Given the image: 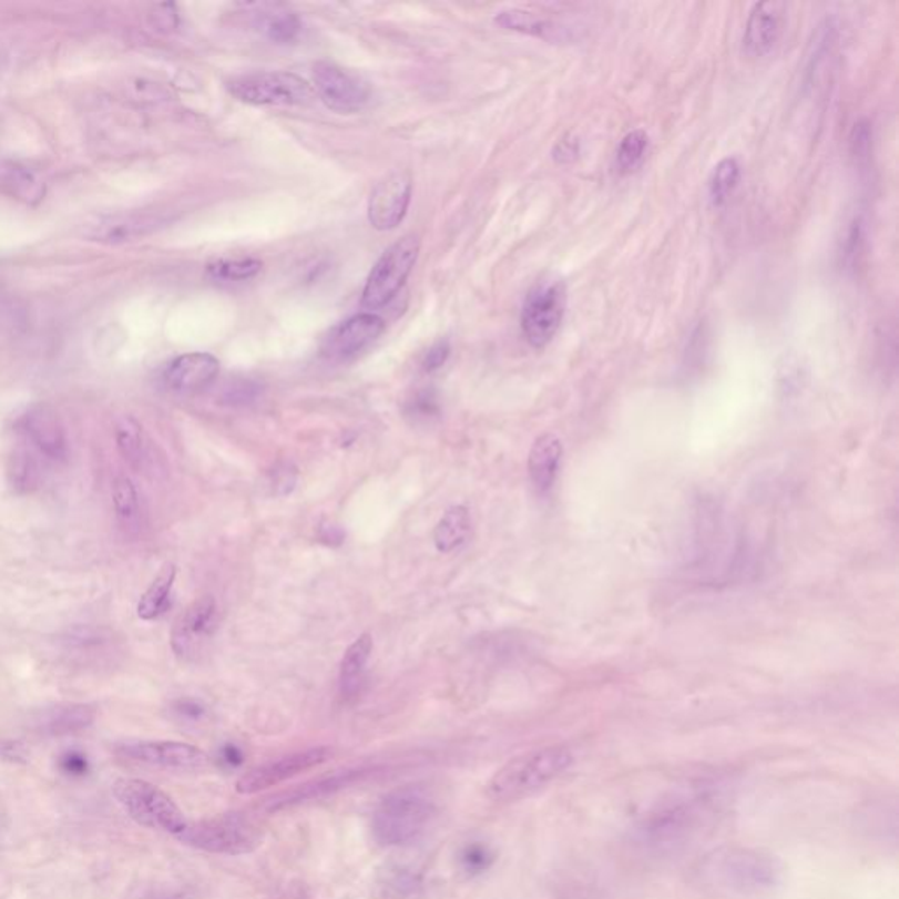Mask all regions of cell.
<instances>
[{"label": "cell", "instance_id": "bcb514c9", "mask_svg": "<svg viewBox=\"0 0 899 899\" xmlns=\"http://www.w3.org/2000/svg\"><path fill=\"white\" fill-rule=\"evenodd\" d=\"M222 760H224V763H227V765L231 766L242 765L243 763L242 750H239V748H237L236 745H227V747H224V750H222Z\"/></svg>", "mask_w": 899, "mask_h": 899}, {"label": "cell", "instance_id": "60d3db41", "mask_svg": "<svg viewBox=\"0 0 899 899\" xmlns=\"http://www.w3.org/2000/svg\"><path fill=\"white\" fill-rule=\"evenodd\" d=\"M448 357H450V343L441 339V341L435 343L423 357V369L427 372L438 371L439 368H443Z\"/></svg>", "mask_w": 899, "mask_h": 899}, {"label": "cell", "instance_id": "3957f363", "mask_svg": "<svg viewBox=\"0 0 899 899\" xmlns=\"http://www.w3.org/2000/svg\"><path fill=\"white\" fill-rule=\"evenodd\" d=\"M573 754L564 745H550L525 752L508 760L486 786L494 803L520 801L549 787L573 765Z\"/></svg>", "mask_w": 899, "mask_h": 899}, {"label": "cell", "instance_id": "7dc6e473", "mask_svg": "<svg viewBox=\"0 0 899 899\" xmlns=\"http://www.w3.org/2000/svg\"><path fill=\"white\" fill-rule=\"evenodd\" d=\"M324 531H326V534H321V540L326 541V543H329V545H333L334 541L341 543L343 532L339 531V528L330 525V528H324Z\"/></svg>", "mask_w": 899, "mask_h": 899}, {"label": "cell", "instance_id": "30bf717a", "mask_svg": "<svg viewBox=\"0 0 899 899\" xmlns=\"http://www.w3.org/2000/svg\"><path fill=\"white\" fill-rule=\"evenodd\" d=\"M17 435L43 459L44 464L60 466L68 462V432L59 413L51 406H30L18 418Z\"/></svg>", "mask_w": 899, "mask_h": 899}, {"label": "cell", "instance_id": "ffe728a7", "mask_svg": "<svg viewBox=\"0 0 899 899\" xmlns=\"http://www.w3.org/2000/svg\"><path fill=\"white\" fill-rule=\"evenodd\" d=\"M95 721V708L81 703H64L39 712L34 729L44 736H68L85 731Z\"/></svg>", "mask_w": 899, "mask_h": 899}, {"label": "cell", "instance_id": "277c9868", "mask_svg": "<svg viewBox=\"0 0 899 899\" xmlns=\"http://www.w3.org/2000/svg\"><path fill=\"white\" fill-rule=\"evenodd\" d=\"M436 799L420 786H406L381 799L372 814V835L385 847L418 840L435 819Z\"/></svg>", "mask_w": 899, "mask_h": 899}, {"label": "cell", "instance_id": "7c38bea8", "mask_svg": "<svg viewBox=\"0 0 899 899\" xmlns=\"http://www.w3.org/2000/svg\"><path fill=\"white\" fill-rule=\"evenodd\" d=\"M313 85L318 98L336 113L351 114L366 108L371 98L368 81L333 62H317L313 68Z\"/></svg>", "mask_w": 899, "mask_h": 899}, {"label": "cell", "instance_id": "d6a6232c", "mask_svg": "<svg viewBox=\"0 0 899 899\" xmlns=\"http://www.w3.org/2000/svg\"><path fill=\"white\" fill-rule=\"evenodd\" d=\"M648 149V135L645 131H633L621 141L616 150V165L624 174L634 173L642 165Z\"/></svg>", "mask_w": 899, "mask_h": 899}, {"label": "cell", "instance_id": "6da1fadb", "mask_svg": "<svg viewBox=\"0 0 899 899\" xmlns=\"http://www.w3.org/2000/svg\"><path fill=\"white\" fill-rule=\"evenodd\" d=\"M723 787L697 781L658 801L637 826L636 838L652 852H673L705 828L723 805Z\"/></svg>", "mask_w": 899, "mask_h": 899}, {"label": "cell", "instance_id": "44dd1931", "mask_svg": "<svg viewBox=\"0 0 899 899\" xmlns=\"http://www.w3.org/2000/svg\"><path fill=\"white\" fill-rule=\"evenodd\" d=\"M43 459L22 441L9 456V483L18 494H30L43 482Z\"/></svg>", "mask_w": 899, "mask_h": 899}, {"label": "cell", "instance_id": "2e32d148", "mask_svg": "<svg viewBox=\"0 0 899 899\" xmlns=\"http://www.w3.org/2000/svg\"><path fill=\"white\" fill-rule=\"evenodd\" d=\"M385 330L384 318L372 313H362L334 327L321 341L320 351L326 359L343 362L354 359L360 351L380 338Z\"/></svg>", "mask_w": 899, "mask_h": 899}, {"label": "cell", "instance_id": "4316f807", "mask_svg": "<svg viewBox=\"0 0 899 899\" xmlns=\"http://www.w3.org/2000/svg\"><path fill=\"white\" fill-rule=\"evenodd\" d=\"M116 447H119L120 456L132 468L143 466L144 459H146V436H144L143 427L134 417L125 415L116 423Z\"/></svg>", "mask_w": 899, "mask_h": 899}, {"label": "cell", "instance_id": "5bb4252c", "mask_svg": "<svg viewBox=\"0 0 899 899\" xmlns=\"http://www.w3.org/2000/svg\"><path fill=\"white\" fill-rule=\"evenodd\" d=\"M218 630V604L212 595H203L180 615L171 633L174 654L195 658Z\"/></svg>", "mask_w": 899, "mask_h": 899}, {"label": "cell", "instance_id": "cb8c5ba5", "mask_svg": "<svg viewBox=\"0 0 899 899\" xmlns=\"http://www.w3.org/2000/svg\"><path fill=\"white\" fill-rule=\"evenodd\" d=\"M368 772L364 769H355V772L338 773L333 777L321 778L315 781L311 786L299 787V789L292 790L290 794L284 798L276 799L270 803V810H282V808L292 807L296 803L308 801V799H318L327 794L336 793V790L345 789V787L354 786L355 781L366 777Z\"/></svg>", "mask_w": 899, "mask_h": 899}, {"label": "cell", "instance_id": "603a6c76", "mask_svg": "<svg viewBox=\"0 0 899 899\" xmlns=\"http://www.w3.org/2000/svg\"><path fill=\"white\" fill-rule=\"evenodd\" d=\"M372 652V636L369 633L360 634L343 655L339 666V684L345 697H351L362 684L364 672L368 666Z\"/></svg>", "mask_w": 899, "mask_h": 899}, {"label": "cell", "instance_id": "52a82bcc", "mask_svg": "<svg viewBox=\"0 0 899 899\" xmlns=\"http://www.w3.org/2000/svg\"><path fill=\"white\" fill-rule=\"evenodd\" d=\"M237 101L252 106H303L313 98L308 81L294 72L266 71L237 76L227 83Z\"/></svg>", "mask_w": 899, "mask_h": 899}, {"label": "cell", "instance_id": "484cf974", "mask_svg": "<svg viewBox=\"0 0 899 899\" xmlns=\"http://www.w3.org/2000/svg\"><path fill=\"white\" fill-rule=\"evenodd\" d=\"M177 570L174 564L167 562L162 566V570L156 574L152 585L146 589L141 595L140 604H137V616L143 621H155L156 616H161L164 610L167 609L170 603L171 591H173L174 580H176Z\"/></svg>", "mask_w": 899, "mask_h": 899}, {"label": "cell", "instance_id": "4fadbf2b", "mask_svg": "<svg viewBox=\"0 0 899 899\" xmlns=\"http://www.w3.org/2000/svg\"><path fill=\"white\" fill-rule=\"evenodd\" d=\"M334 756L333 748L313 747L306 750L294 752L290 756L282 757L278 760H270L266 765L249 769L236 781V790L245 796L263 793L270 787L279 786L290 778L297 777L300 773L318 768L326 765L327 760Z\"/></svg>", "mask_w": 899, "mask_h": 899}, {"label": "cell", "instance_id": "f1b7e54d", "mask_svg": "<svg viewBox=\"0 0 899 899\" xmlns=\"http://www.w3.org/2000/svg\"><path fill=\"white\" fill-rule=\"evenodd\" d=\"M263 270V263L254 257L218 258L207 266V275L216 282H248Z\"/></svg>", "mask_w": 899, "mask_h": 899}, {"label": "cell", "instance_id": "83f0119b", "mask_svg": "<svg viewBox=\"0 0 899 899\" xmlns=\"http://www.w3.org/2000/svg\"><path fill=\"white\" fill-rule=\"evenodd\" d=\"M496 22L504 29L515 30L522 34L537 35V38L550 39V41L558 38V27L524 9H508L496 17Z\"/></svg>", "mask_w": 899, "mask_h": 899}, {"label": "cell", "instance_id": "9a60e30c", "mask_svg": "<svg viewBox=\"0 0 899 899\" xmlns=\"http://www.w3.org/2000/svg\"><path fill=\"white\" fill-rule=\"evenodd\" d=\"M411 174L394 171L376 183L369 197L368 216L376 231H392L405 219L411 201Z\"/></svg>", "mask_w": 899, "mask_h": 899}, {"label": "cell", "instance_id": "8fae6325", "mask_svg": "<svg viewBox=\"0 0 899 899\" xmlns=\"http://www.w3.org/2000/svg\"><path fill=\"white\" fill-rule=\"evenodd\" d=\"M114 752L129 763L170 772H203L212 765L201 748L182 742H125Z\"/></svg>", "mask_w": 899, "mask_h": 899}, {"label": "cell", "instance_id": "e0dca14e", "mask_svg": "<svg viewBox=\"0 0 899 899\" xmlns=\"http://www.w3.org/2000/svg\"><path fill=\"white\" fill-rule=\"evenodd\" d=\"M218 371L219 362L216 357L204 351H194L174 359L165 369L164 381L174 392H201L216 380Z\"/></svg>", "mask_w": 899, "mask_h": 899}, {"label": "cell", "instance_id": "ee69618b", "mask_svg": "<svg viewBox=\"0 0 899 899\" xmlns=\"http://www.w3.org/2000/svg\"><path fill=\"white\" fill-rule=\"evenodd\" d=\"M176 714L180 717L195 721V718L203 717L204 706L198 705L197 702H192V699H183V702L176 703Z\"/></svg>", "mask_w": 899, "mask_h": 899}, {"label": "cell", "instance_id": "d590c367", "mask_svg": "<svg viewBox=\"0 0 899 899\" xmlns=\"http://www.w3.org/2000/svg\"><path fill=\"white\" fill-rule=\"evenodd\" d=\"M492 861H494V856L483 844H469L461 854L462 868L471 875L482 874L492 865Z\"/></svg>", "mask_w": 899, "mask_h": 899}, {"label": "cell", "instance_id": "f546056e", "mask_svg": "<svg viewBox=\"0 0 899 899\" xmlns=\"http://www.w3.org/2000/svg\"><path fill=\"white\" fill-rule=\"evenodd\" d=\"M260 30L273 43L288 44L297 41L303 32V23H300L299 17L290 11H275V13L264 14L260 20Z\"/></svg>", "mask_w": 899, "mask_h": 899}, {"label": "cell", "instance_id": "d6986e66", "mask_svg": "<svg viewBox=\"0 0 899 899\" xmlns=\"http://www.w3.org/2000/svg\"><path fill=\"white\" fill-rule=\"evenodd\" d=\"M564 447L552 432L538 436L528 457L529 478L538 494H549L558 482Z\"/></svg>", "mask_w": 899, "mask_h": 899}, {"label": "cell", "instance_id": "1f68e13d", "mask_svg": "<svg viewBox=\"0 0 899 899\" xmlns=\"http://www.w3.org/2000/svg\"><path fill=\"white\" fill-rule=\"evenodd\" d=\"M114 513L123 525H131L140 519V496L131 478L119 477L113 482Z\"/></svg>", "mask_w": 899, "mask_h": 899}, {"label": "cell", "instance_id": "9c48e42d", "mask_svg": "<svg viewBox=\"0 0 899 899\" xmlns=\"http://www.w3.org/2000/svg\"><path fill=\"white\" fill-rule=\"evenodd\" d=\"M420 242L415 236H405L394 243L372 267L362 292V306L378 309L387 305L401 290L417 264Z\"/></svg>", "mask_w": 899, "mask_h": 899}, {"label": "cell", "instance_id": "b9f144b4", "mask_svg": "<svg viewBox=\"0 0 899 899\" xmlns=\"http://www.w3.org/2000/svg\"><path fill=\"white\" fill-rule=\"evenodd\" d=\"M438 401H436L435 394L432 392L418 394L410 405V413L417 415V417H432V415L438 413Z\"/></svg>", "mask_w": 899, "mask_h": 899}, {"label": "cell", "instance_id": "ba28073f", "mask_svg": "<svg viewBox=\"0 0 899 899\" xmlns=\"http://www.w3.org/2000/svg\"><path fill=\"white\" fill-rule=\"evenodd\" d=\"M568 292L559 278L540 279L529 290L522 308V333L532 348H545L561 329L566 313Z\"/></svg>", "mask_w": 899, "mask_h": 899}, {"label": "cell", "instance_id": "7a4b0ae2", "mask_svg": "<svg viewBox=\"0 0 899 899\" xmlns=\"http://www.w3.org/2000/svg\"><path fill=\"white\" fill-rule=\"evenodd\" d=\"M702 874L706 882L724 891L759 896L780 886L784 868L772 854L744 847H724L705 857Z\"/></svg>", "mask_w": 899, "mask_h": 899}, {"label": "cell", "instance_id": "8d00e7d4", "mask_svg": "<svg viewBox=\"0 0 899 899\" xmlns=\"http://www.w3.org/2000/svg\"><path fill=\"white\" fill-rule=\"evenodd\" d=\"M260 385L252 380H236L224 389V401L228 405H249L260 396Z\"/></svg>", "mask_w": 899, "mask_h": 899}, {"label": "cell", "instance_id": "7402d4cb", "mask_svg": "<svg viewBox=\"0 0 899 899\" xmlns=\"http://www.w3.org/2000/svg\"><path fill=\"white\" fill-rule=\"evenodd\" d=\"M161 225V219L152 215H122L106 219L102 224L95 225L93 237L99 242L119 243L132 242L135 237L144 236L155 231Z\"/></svg>", "mask_w": 899, "mask_h": 899}, {"label": "cell", "instance_id": "ab89813d", "mask_svg": "<svg viewBox=\"0 0 899 899\" xmlns=\"http://www.w3.org/2000/svg\"><path fill=\"white\" fill-rule=\"evenodd\" d=\"M60 769L69 777H85L90 765L85 754L78 750H68L59 760Z\"/></svg>", "mask_w": 899, "mask_h": 899}, {"label": "cell", "instance_id": "836d02e7", "mask_svg": "<svg viewBox=\"0 0 899 899\" xmlns=\"http://www.w3.org/2000/svg\"><path fill=\"white\" fill-rule=\"evenodd\" d=\"M8 185L18 198L25 203H38L44 195L43 183L25 170H13L8 177Z\"/></svg>", "mask_w": 899, "mask_h": 899}, {"label": "cell", "instance_id": "f35d334b", "mask_svg": "<svg viewBox=\"0 0 899 899\" xmlns=\"http://www.w3.org/2000/svg\"><path fill=\"white\" fill-rule=\"evenodd\" d=\"M297 483V469L292 464H278L270 473V486L275 489V494H290L292 489Z\"/></svg>", "mask_w": 899, "mask_h": 899}, {"label": "cell", "instance_id": "4dcf8cb0", "mask_svg": "<svg viewBox=\"0 0 899 899\" xmlns=\"http://www.w3.org/2000/svg\"><path fill=\"white\" fill-rule=\"evenodd\" d=\"M739 164L736 159H724L715 165L714 174L709 177V198L714 206H723L739 183Z\"/></svg>", "mask_w": 899, "mask_h": 899}, {"label": "cell", "instance_id": "d4e9b609", "mask_svg": "<svg viewBox=\"0 0 899 899\" xmlns=\"http://www.w3.org/2000/svg\"><path fill=\"white\" fill-rule=\"evenodd\" d=\"M469 534H471V517H469L468 508H450L436 525V549L443 553L453 552L464 545Z\"/></svg>", "mask_w": 899, "mask_h": 899}, {"label": "cell", "instance_id": "8992f818", "mask_svg": "<svg viewBox=\"0 0 899 899\" xmlns=\"http://www.w3.org/2000/svg\"><path fill=\"white\" fill-rule=\"evenodd\" d=\"M260 826L243 815H218L213 819L188 823L185 831L177 836L182 844L224 856H243L254 852L263 845Z\"/></svg>", "mask_w": 899, "mask_h": 899}, {"label": "cell", "instance_id": "5b68a950", "mask_svg": "<svg viewBox=\"0 0 899 899\" xmlns=\"http://www.w3.org/2000/svg\"><path fill=\"white\" fill-rule=\"evenodd\" d=\"M113 794L129 817L144 828L159 829L177 838L188 826L185 814L170 794L150 781L119 778L113 784Z\"/></svg>", "mask_w": 899, "mask_h": 899}, {"label": "cell", "instance_id": "ac0fdd59", "mask_svg": "<svg viewBox=\"0 0 899 899\" xmlns=\"http://www.w3.org/2000/svg\"><path fill=\"white\" fill-rule=\"evenodd\" d=\"M784 4L780 2H759L752 8L745 25L744 51L748 57L768 55L777 47L784 27Z\"/></svg>", "mask_w": 899, "mask_h": 899}, {"label": "cell", "instance_id": "74e56055", "mask_svg": "<svg viewBox=\"0 0 899 899\" xmlns=\"http://www.w3.org/2000/svg\"><path fill=\"white\" fill-rule=\"evenodd\" d=\"M850 150L857 159H868L871 150V125L868 120H859L850 134Z\"/></svg>", "mask_w": 899, "mask_h": 899}, {"label": "cell", "instance_id": "e575fe53", "mask_svg": "<svg viewBox=\"0 0 899 899\" xmlns=\"http://www.w3.org/2000/svg\"><path fill=\"white\" fill-rule=\"evenodd\" d=\"M865 231L862 218H854L841 249V266H845V269H856L859 264V257L865 248Z\"/></svg>", "mask_w": 899, "mask_h": 899}, {"label": "cell", "instance_id": "f6af8a7d", "mask_svg": "<svg viewBox=\"0 0 899 899\" xmlns=\"http://www.w3.org/2000/svg\"><path fill=\"white\" fill-rule=\"evenodd\" d=\"M0 756L9 760H23L27 757V750L18 742H0Z\"/></svg>", "mask_w": 899, "mask_h": 899}, {"label": "cell", "instance_id": "7bdbcfd3", "mask_svg": "<svg viewBox=\"0 0 899 899\" xmlns=\"http://www.w3.org/2000/svg\"><path fill=\"white\" fill-rule=\"evenodd\" d=\"M576 153H579V143L564 137V140L559 141L558 146L553 150V159L561 162V164H566V162L573 161Z\"/></svg>", "mask_w": 899, "mask_h": 899}]
</instances>
